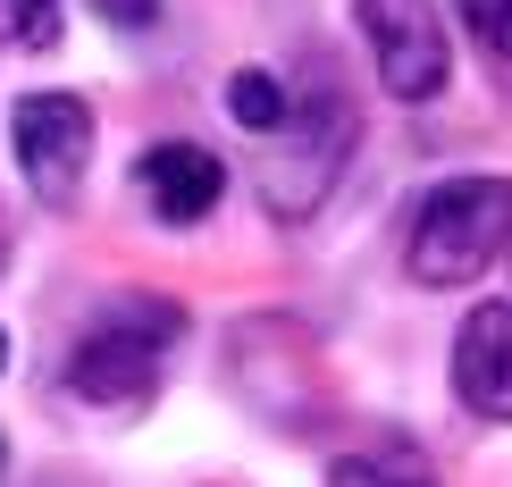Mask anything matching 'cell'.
<instances>
[{
    "label": "cell",
    "instance_id": "1",
    "mask_svg": "<svg viewBox=\"0 0 512 487\" xmlns=\"http://www.w3.org/2000/svg\"><path fill=\"white\" fill-rule=\"evenodd\" d=\"M512 252V177H445L412 210L403 269L412 286H479Z\"/></svg>",
    "mask_w": 512,
    "mask_h": 487
},
{
    "label": "cell",
    "instance_id": "2",
    "mask_svg": "<svg viewBox=\"0 0 512 487\" xmlns=\"http://www.w3.org/2000/svg\"><path fill=\"white\" fill-rule=\"evenodd\" d=\"M269 152H261V168H252V194L269 202V219H311L319 202L336 194V177H345V160H353V143H361V110L336 84H319V93H303V101H286V118L269 126Z\"/></svg>",
    "mask_w": 512,
    "mask_h": 487
},
{
    "label": "cell",
    "instance_id": "3",
    "mask_svg": "<svg viewBox=\"0 0 512 487\" xmlns=\"http://www.w3.org/2000/svg\"><path fill=\"white\" fill-rule=\"evenodd\" d=\"M185 336V311L177 303H152V294H126L110 303L93 328L76 336L68 353V387L84 395L93 412H143L168 378V353Z\"/></svg>",
    "mask_w": 512,
    "mask_h": 487
},
{
    "label": "cell",
    "instance_id": "4",
    "mask_svg": "<svg viewBox=\"0 0 512 487\" xmlns=\"http://www.w3.org/2000/svg\"><path fill=\"white\" fill-rule=\"evenodd\" d=\"M370 68L395 101H437L454 84V42H445V9L437 0H353Z\"/></svg>",
    "mask_w": 512,
    "mask_h": 487
},
{
    "label": "cell",
    "instance_id": "5",
    "mask_svg": "<svg viewBox=\"0 0 512 487\" xmlns=\"http://www.w3.org/2000/svg\"><path fill=\"white\" fill-rule=\"evenodd\" d=\"M9 152H17V177L42 202L68 210L84 194V168H93V110L76 93H26L9 110Z\"/></svg>",
    "mask_w": 512,
    "mask_h": 487
},
{
    "label": "cell",
    "instance_id": "6",
    "mask_svg": "<svg viewBox=\"0 0 512 487\" xmlns=\"http://www.w3.org/2000/svg\"><path fill=\"white\" fill-rule=\"evenodd\" d=\"M454 387L479 420H512V303H479L454 336Z\"/></svg>",
    "mask_w": 512,
    "mask_h": 487
},
{
    "label": "cell",
    "instance_id": "7",
    "mask_svg": "<svg viewBox=\"0 0 512 487\" xmlns=\"http://www.w3.org/2000/svg\"><path fill=\"white\" fill-rule=\"evenodd\" d=\"M135 185H143V202H152L168 227H194V219L219 210L227 168H219V152H202V143H152L143 168H135Z\"/></svg>",
    "mask_w": 512,
    "mask_h": 487
},
{
    "label": "cell",
    "instance_id": "8",
    "mask_svg": "<svg viewBox=\"0 0 512 487\" xmlns=\"http://www.w3.org/2000/svg\"><path fill=\"white\" fill-rule=\"evenodd\" d=\"M286 101H294V93H286L269 68H236V76H227V118H236L244 135H269V126L286 118Z\"/></svg>",
    "mask_w": 512,
    "mask_h": 487
},
{
    "label": "cell",
    "instance_id": "9",
    "mask_svg": "<svg viewBox=\"0 0 512 487\" xmlns=\"http://www.w3.org/2000/svg\"><path fill=\"white\" fill-rule=\"evenodd\" d=\"M68 9L59 0H0V51H51Z\"/></svg>",
    "mask_w": 512,
    "mask_h": 487
},
{
    "label": "cell",
    "instance_id": "10",
    "mask_svg": "<svg viewBox=\"0 0 512 487\" xmlns=\"http://www.w3.org/2000/svg\"><path fill=\"white\" fill-rule=\"evenodd\" d=\"M328 487H429V471L412 454H336Z\"/></svg>",
    "mask_w": 512,
    "mask_h": 487
},
{
    "label": "cell",
    "instance_id": "11",
    "mask_svg": "<svg viewBox=\"0 0 512 487\" xmlns=\"http://www.w3.org/2000/svg\"><path fill=\"white\" fill-rule=\"evenodd\" d=\"M454 9L487 59H512V0H454Z\"/></svg>",
    "mask_w": 512,
    "mask_h": 487
},
{
    "label": "cell",
    "instance_id": "12",
    "mask_svg": "<svg viewBox=\"0 0 512 487\" xmlns=\"http://www.w3.org/2000/svg\"><path fill=\"white\" fill-rule=\"evenodd\" d=\"M93 9H101V26H126V34H143V26L160 17V0H93Z\"/></svg>",
    "mask_w": 512,
    "mask_h": 487
},
{
    "label": "cell",
    "instance_id": "13",
    "mask_svg": "<svg viewBox=\"0 0 512 487\" xmlns=\"http://www.w3.org/2000/svg\"><path fill=\"white\" fill-rule=\"evenodd\" d=\"M0 261H9V210H0Z\"/></svg>",
    "mask_w": 512,
    "mask_h": 487
},
{
    "label": "cell",
    "instance_id": "14",
    "mask_svg": "<svg viewBox=\"0 0 512 487\" xmlns=\"http://www.w3.org/2000/svg\"><path fill=\"white\" fill-rule=\"evenodd\" d=\"M0 370H9V336H0Z\"/></svg>",
    "mask_w": 512,
    "mask_h": 487
},
{
    "label": "cell",
    "instance_id": "15",
    "mask_svg": "<svg viewBox=\"0 0 512 487\" xmlns=\"http://www.w3.org/2000/svg\"><path fill=\"white\" fill-rule=\"evenodd\" d=\"M0 462H9V446H0Z\"/></svg>",
    "mask_w": 512,
    "mask_h": 487
}]
</instances>
